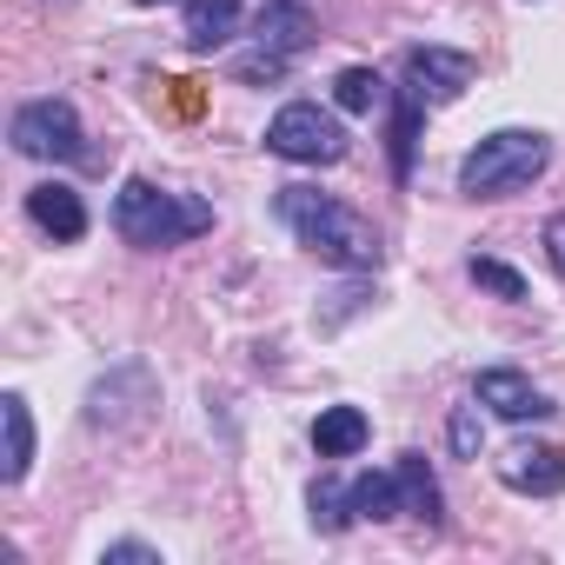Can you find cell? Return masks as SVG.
<instances>
[{
	"label": "cell",
	"instance_id": "cell-4",
	"mask_svg": "<svg viewBox=\"0 0 565 565\" xmlns=\"http://www.w3.org/2000/svg\"><path fill=\"white\" fill-rule=\"evenodd\" d=\"M266 147L300 167H333V160H347V127L333 114H320L313 100H294L266 120Z\"/></svg>",
	"mask_w": 565,
	"mask_h": 565
},
{
	"label": "cell",
	"instance_id": "cell-13",
	"mask_svg": "<svg viewBox=\"0 0 565 565\" xmlns=\"http://www.w3.org/2000/svg\"><path fill=\"white\" fill-rule=\"evenodd\" d=\"M239 34V0H186V47H226Z\"/></svg>",
	"mask_w": 565,
	"mask_h": 565
},
{
	"label": "cell",
	"instance_id": "cell-8",
	"mask_svg": "<svg viewBox=\"0 0 565 565\" xmlns=\"http://www.w3.org/2000/svg\"><path fill=\"white\" fill-rule=\"evenodd\" d=\"M472 399L492 406L499 419H545V413H552V399H545L525 373H512V366H486V373L472 380Z\"/></svg>",
	"mask_w": 565,
	"mask_h": 565
},
{
	"label": "cell",
	"instance_id": "cell-21",
	"mask_svg": "<svg viewBox=\"0 0 565 565\" xmlns=\"http://www.w3.org/2000/svg\"><path fill=\"white\" fill-rule=\"evenodd\" d=\"M107 565H160V552H153V545H134V539H127V545H107Z\"/></svg>",
	"mask_w": 565,
	"mask_h": 565
},
{
	"label": "cell",
	"instance_id": "cell-10",
	"mask_svg": "<svg viewBox=\"0 0 565 565\" xmlns=\"http://www.w3.org/2000/svg\"><path fill=\"white\" fill-rule=\"evenodd\" d=\"M0 479L8 486H21L28 479V466H34V413H28V399L21 393H0Z\"/></svg>",
	"mask_w": 565,
	"mask_h": 565
},
{
	"label": "cell",
	"instance_id": "cell-18",
	"mask_svg": "<svg viewBox=\"0 0 565 565\" xmlns=\"http://www.w3.org/2000/svg\"><path fill=\"white\" fill-rule=\"evenodd\" d=\"M307 505H313V525H320V532H340V525L353 519V492H340L333 479H313Z\"/></svg>",
	"mask_w": 565,
	"mask_h": 565
},
{
	"label": "cell",
	"instance_id": "cell-5",
	"mask_svg": "<svg viewBox=\"0 0 565 565\" xmlns=\"http://www.w3.org/2000/svg\"><path fill=\"white\" fill-rule=\"evenodd\" d=\"M14 153H28V160H74L81 153V114L67 100H28L14 114Z\"/></svg>",
	"mask_w": 565,
	"mask_h": 565
},
{
	"label": "cell",
	"instance_id": "cell-17",
	"mask_svg": "<svg viewBox=\"0 0 565 565\" xmlns=\"http://www.w3.org/2000/svg\"><path fill=\"white\" fill-rule=\"evenodd\" d=\"M486 294H499V300H525V273L519 266H505V259H492V253H472V266H466Z\"/></svg>",
	"mask_w": 565,
	"mask_h": 565
},
{
	"label": "cell",
	"instance_id": "cell-11",
	"mask_svg": "<svg viewBox=\"0 0 565 565\" xmlns=\"http://www.w3.org/2000/svg\"><path fill=\"white\" fill-rule=\"evenodd\" d=\"M28 220H34L41 233H54V239H81V233H87V206H81V193L61 186V180H41V186L28 193Z\"/></svg>",
	"mask_w": 565,
	"mask_h": 565
},
{
	"label": "cell",
	"instance_id": "cell-16",
	"mask_svg": "<svg viewBox=\"0 0 565 565\" xmlns=\"http://www.w3.org/2000/svg\"><path fill=\"white\" fill-rule=\"evenodd\" d=\"M333 100H340V114H373V107L386 100V87H380L373 67H347V74L333 81Z\"/></svg>",
	"mask_w": 565,
	"mask_h": 565
},
{
	"label": "cell",
	"instance_id": "cell-23",
	"mask_svg": "<svg viewBox=\"0 0 565 565\" xmlns=\"http://www.w3.org/2000/svg\"><path fill=\"white\" fill-rule=\"evenodd\" d=\"M140 8H160V0H140Z\"/></svg>",
	"mask_w": 565,
	"mask_h": 565
},
{
	"label": "cell",
	"instance_id": "cell-1",
	"mask_svg": "<svg viewBox=\"0 0 565 565\" xmlns=\"http://www.w3.org/2000/svg\"><path fill=\"white\" fill-rule=\"evenodd\" d=\"M279 220H287L327 266L340 273H373L380 266V233L373 220H360L347 200L313 193V186H279Z\"/></svg>",
	"mask_w": 565,
	"mask_h": 565
},
{
	"label": "cell",
	"instance_id": "cell-3",
	"mask_svg": "<svg viewBox=\"0 0 565 565\" xmlns=\"http://www.w3.org/2000/svg\"><path fill=\"white\" fill-rule=\"evenodd\" d=\"M552 160V140L539 127H499L486 134L466 160H459V193L472 200H505V193H525Z\"/></svg>",
	"mask_w": 565,
	"mask_h": 565
},
{
	"label": "cell",
	"instance_id": "cell-7",
	"mask_svg": "<svg viewBox=\"0 0 565 565\" xmlns=\"http://www.w3.org/2000/svg\"><path fill=\"white\" fill-rule=\"evenodd\" d=\"M253 41L266 47V54H307L313 41H320V21H313V8L307 0H266L259 8V21H253Z\"/></svg>",
	"mask_w": 565,
	"mask_h": 565
},
{
	"label": "cell",
	"instance_id": "cell-2",
	"mask_svg": "<svg viewBox=\"0 0 565 565\" xmlns=\"http://www.w3.org/2000/svg\"><path fill=\"white\" fill-rule=\"evenodd\" d=\"M213 226V206L193 200V193H167L153 180H127L120 200H114V233L140 253H167L180 239H200Z\"/></svg>",
	"mask_w": 565,
	"mask_h": 565
},
{
	"label": "cell",
	"instance_id": "cell-14",
	"mask_svg": "<svg viewBox=\"0 0 565 565\" xmlns=\"http://www.w3.org/2000/svg\"><path fill=\"white\" fill-rule=\"evenodd\" d=\"M393 479H399V505H406L413 519L439 525V479H433V466H426L419 452H406V459L393 466Z\"/></svg>",
	"mask_w": 565,
	"mask_h": 565
},
{
	"label": "cell",
	"instance_id": "cell-15",
	"mask_svg": "<svg viewBox=\"0 0 565 565\" xmlns=\"http://www.w3.org/2000/svg\"><path fill=\"white\" fill-rule=\"evenodd\" d=\"M399 479L393 472H366L353 479V519H399Z\"/></svg>",
	"mask_w": 565,
	"mask_h": 565
},
{
	"label": "cell",
	"instance_id": "cell-19",
	"mask_svg": "<svg viewBox=\"0 0 565 565\" xmlns=\"http://www.w3.org/2000/svg\"><path fill=\"white\" fill-rule=\"evenodd\" d=\"M419 107H426V100H413V94H406V100H399V114H393V173H399V180L413 173V134H419Z\"/></svg>",
	"mask_w": 565,
	"mask_h": 565
},
{
	"label": "cell",
	"instance_id": "cell-12",
	"mask_svg": "<svg viewBox=\"0 0 565 565\" xmlns=\"http://www.w3.org/2000/svg\"><path fill=\"white\" fill-rule=\"evenodd\" d=\"M366 439H373V426H366L360 406H327V413L313 419V452H320V459H353Z\"/></svg>",
	"mask_w": 565,
	"mask_h": 565
},
{
	"label": "cell",
	"instance_id": "cell-6",
	"mask_svg": "<svg viewBox=\"0 0 565 565\" xmlns=\"http://www.w3.org/2000/svg\"><path fill=\"white\" fill-rule=\"evenodd\" d=\"M472 81H479V61L459 54V47H413V54H406V94L426 100V107L459 100Z\"/></svg>",
	"mask_w": 565,
	"mask_h": 565
},
{
	"label": "cell",
	"instance_id": "cell-20",
	"mask_svg": "<svg viewBox=\"0 0 565 565\" xmlns=\"http://www.w3.org/2000/svg\"><path fill=\"white\" fill-rule=\"evenodd\" d=\"M446 439H452L459 459H479V439H486V433H479V406H459L452 426H446Z\"/></svg>",
	"mask_w": 565,
	"mask_h": 565
},
{
	"label": "cell",
	"instance_id": "cell-22",
	"mask_svg": "<svg viewBox=\"0 0 565 565\" xmlns=\"http://www.w3.org/2000/svg\"><path fill=\"white\" fill-rule=\"evenodd\" d=\"M545 253H552V266L565 273V213H552V220H545Z\"/></svg>",
	"mask_w": 565,
	"mask_h": 565
},
{
	"label": "cell",
	"instance_id": "cell-9",
	"mask_svg": "<svg viewBox=\"0 0 565 565\" xmlns=\"http://www.w3.org/2000/svg\"><path fill=\"white\" fill-rule=\"evenodd\" d=\"M499 479H505L512 492L552 499V492H565V452H552V446H512V452L499 459Z\"/></svg>",
	"mask_w": 565,
	"mask_h": 565
}]
</instances>
